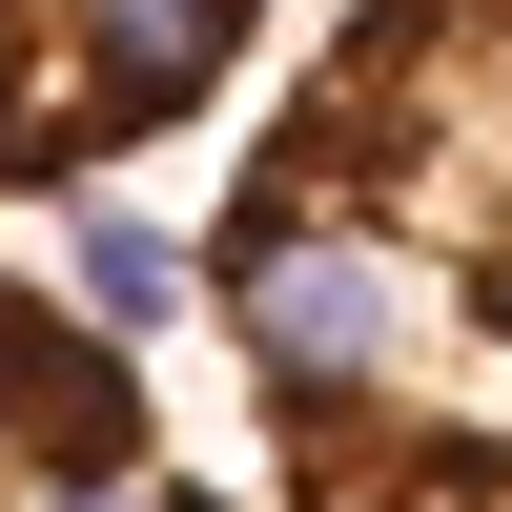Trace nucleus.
Masks as SVG:
<instances>
[{
  "label": "nucleus",
  "mask_w": 512,
  "mask_h": 512,
  "mask_svg": "<svg viewBox=\"0 0 512 512\" xmlns=\"http://www.w3.org/2000/svg\"><path fill=\"white\" fill-rule=\"evenodd\" d=\"M0 512H226L164 451V390L123 328H82L62 287L0 267Z\"/></svg>",
  "instance_id": "7ed1b4c3"
},
{
  "label": "nucleus",
  "mask_w": 512,
  "mask_h": 512,
  "mask_svg": "<svg viewBox=\"0 0 512 512\" xmlns=\"http://www.w3.org/2000/svg\"><path fill=\"white\" fill-rule=\"evenodd\" d=\"M287 512H512V0H349L205 205Z\"/></svg>",
  "instance_id": "f257e3e1"
},
{
  "label": "nucleus",
  "mask_w": 512,
  "mask_h": 512,
  "mask_svg": "<svg viewBox=\"0 0 512 512\" xmlns=\"http://www.w3.org/2000/svg\"><path fill=\"white\" fill-rule=\"evenodd\" d=\"M267 0H0V205H82L246 82Z\"/></svg>",
  "instance_id": "f03ea898"
}]
</instances>
